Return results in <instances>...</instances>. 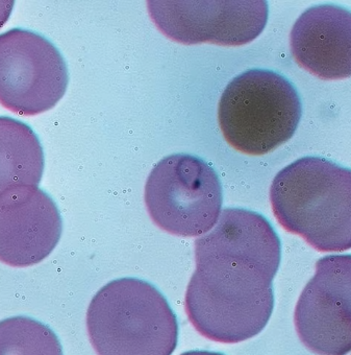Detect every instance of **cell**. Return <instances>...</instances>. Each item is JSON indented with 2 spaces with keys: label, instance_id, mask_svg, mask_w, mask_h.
<instances>
[{
  "label": "cell",
  "instance_id": "6da1fadb",
  "mask_svg": "<svg viewBox=\"0 0 351 355\" xmlns=\"http://www.w3.org/2000/svg\"><path fill=\"white\" fill-rule=\"evenodd\" d=\"M274 277L222 256L196 258L186 293V313L204 338L237 344L258 336L274 307Z\"/></svg>",
  "mask_w": 351,
  "mask_h": 355
},
{
  "label": "cell",
  "instance_id": "7a4b0ae2",
  "mask_svg": "<svg viewBox=\"0 0 351 355\" xmlns=\"http://www.w3.org/2000/svg\"><path fill=\"white\" fill-rule=\"evenodd\" d=\"M270 201L285 230L318 251L350 249V169L321 157H303L276 175Z\"/></svg>",
  "mask_w": 351,
  "mask_h": 355
},
{
  "label": "cell",
  "instance_id": "3957f363",
  "mask_svg": "<svg viewBox=\"0 0 351 355\" xmlns=\"http://www.w3.org/2000/svg\"><path fill=\"white\" fill-rule=\"evenodd\" d=\"M87 328L98 355H172L179 338L177 317L152 284L114 280L89 305Z\"/></svg>",
  "mask_w": 351,
  "mask_h": 355
},
{
  "label": "cell",
  "instance_id": "277c9868",
  "mask_svg": "<svg viewBox=\"0 0 351 355\" xmlns=\"http://www.w3.org/2000/svg\"><path fill=\"white\" fill-rule=\"evenodd\" d=\"M301 111L298 92L285 76L271 70H247L225 88L219 125L235 150L262 156L292 138Z\"/></svg>",
  "mask_w": 351,
  "mask_h": 355
},
{
  "label": "cell",
  "instance_id": "5b68a950",
  "mask_svg": "<svg viewBox=\"0 0 351 355\" xmlns=\"http://www.w3.org/2000/svg\"><path fill=\"white\" fill-rule=\"evenodd\" d=\"M216 171L202 159L175 154L161 160L145 185V204L154 224L181 237L206 234L222 207Z\"/></svg>",
  "mask_w": 351,
  "mask_h": 355
},
{
  "label": "cell",
  "instance_id": "8992f818",
  "mask_svg": "<svg viewBox=\"0 0 351 355\" xmlns=\"http://www.w3.org/2000/svg\"><path fill=\"white\" fill-rule=\"evenodd\" d=\"M67 65L57 47L30 31L0 34V104L24 116L53 109L67 90Z\"/></svg>",
  "mask_w": 351,
  "mask_h": 355
},
{
  "label": "cell",
  "instance_id": "52a82bcc",
  "mask_svg": "<svg viewBox=\"0 0 351 355\" xmlns=\"http://www.w3.org/2000/svg\"><path fill=\"white\" fill-rule=\"evenodd\" d=\"M150 18L171 40L185 45L241 46L265 28V0H150Z\"/></svg>",
  "mask_w": 351,
  "mask_h": 355
},
{
  "label": "cell",
  "instance_id": "ba28073f",
  "mask_svg": "<svg viewBox=\"0 0 351 355\" xmlns=\"http://www.w3.org/2000/svg\"><path fill=\"white\" fill-rule=\"evenodd\" d=\"M351 257L330 255L316 263L303 288L294 323L305 347L319 355H346L351 349Z\"/></svg>",
  "mask_w": 351,
  "mask_h": 355
},
{
  "label": "cell",
  "instance_id": "9c48e42d",
  "mask_svg": "<svg viewBox=\"0 0 351 355\" xmlns=\"http://www.w3.org/2000/svg\"><path fill=\"white\" fill-rule=\"evenodd\" d=\"M63 223L53 200L36 187L0 195V261L14 268L44 260L61 239Z\"/></svg>",
  "mask_w": 351,
  "mask_h": 355
},
{
  "label": "cell",
  "instance_id": "30bf717a",
  "mask_svg": "<svg viewBox=\"0 0 351 355\" xmlns=\"http://www.w3.org/2000/svg\"><path fill=\"white\" fill-rule=\"evenodd\" d=\"M291 51L299 66L322 80L351 76L350 11L334 5L309 8L291 31Z\"/></svg>",
  "mask_w": 351,
  "mask_h": 355
},
{
  "label": "cell",
  "instance_id": "8fae6325",
  "mask_svg": "<svg viewBox=\"0 0 351 355\" xmlns=\"http://www.w3.org/2000/svg\"><path fill=\"white\" fill-rule=\"evenodd\" d=\"M222 256L246 262L276 277L280 241L269 222L257 212L226 208L210 232L195 241V258Z\"/></svg>",
  "mask_w": 351,
  "mask_h": 355
},
{
  "label": "cell",
  "instance_id": "7c38bea8",
  "mask_svg": "<svg viewBox=\"0 0 351 355\" xmlns=\"http://www.w3.org/2000/svg\"><path fill=\"white\" fill-rule=\"evenodd\" d=\"M44 171V153L32 128L0 117V195L17 187H38Z\"/></svg>",
  "mask_w": 351,
  "mask_h": 355
},
{
  "label": "cell",
  "instance_id": "4fadbf2b",
  "mask_svg": "<svg viewBox=\"0 0 351 355\" xmlns=\"http://www.w3.org/2000/svg\"><path fill=\"white\" fill-rule=\"evenodd\" d=\"M0 355H63L55 332L26 317L0 321Z\"/></svg>",
  "mask_w": 351,
  "mask_h": 355
},
{
  "label": "cell",
  "instance_id": "5bb4252c",
  "mask_svg": "<svg viewBox=\"0 0 351 355\" xmlns=\"http://www.w3.org/2000/svg\"><path fill=\"white\" fill-rule=\"evenodd\" d=\"M13 5L14 1L11 0H0V28H3L9 20Z\"/></svg>",
  "mask_w": 351,
  "mask_h": 355
},
{
  "label": "cell",
  "instance_id": "9a60e30c",
  "mask_svg": "<svg viewBox=\"0 0 351 355\" xmlns=\"http://www.w3.org/2000/svg\"><path fill=\"white\" fill-rule=\"evenodd\" d=\"M181 355H224L222 353L219 352H210V351H204V350H194V351H188V352L183 353Z\"/></svg>",
  "mask_w": 351,
  "mask_h": 355
}]
</instances>
